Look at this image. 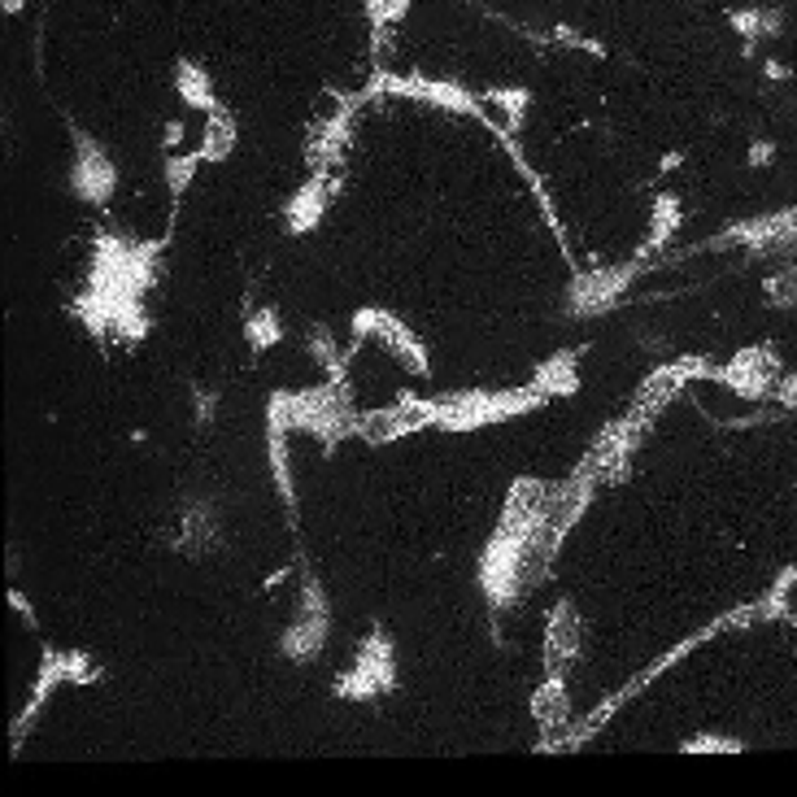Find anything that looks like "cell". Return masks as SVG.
I'll list each match as a JSON object with an SVG mask.
<instances>
[{"label": "cell", "instance_id": "9a60e30c", "mask_svg": "<svg viewBox=\"0 0 797 797\" xmlns=\"http://www.w3.org/2000/svg\"><path fill=\"white\" fill-rule=\"evenodd\" d=\"M405 9H410V0H367V13L375 18V27H393V22H401Z\"/></svg>", "mask_w": 797, "mask_h": 797}, {"label": "cell", "instance_id": "277c9868", "mask_svg": "<svg viewBox=\"0 0 797 797\" xmlns=\"http://www.w3.org/2000/svg\"><path fill=\"white\" fill-rule=\"evenodd\" d=\"M624 288H627V270H589V275H580L575 288H571V310L598 314V310H606V306H615Z\"/></svg>", "mask_w": 797, "mask_h": 797}, {"label": "cell", "instance_id": "9c48e42d", "mask_svg": "<svg viewBox=\"0 0 797 797\" xmlns=\"http://www.w3.org/2000/svg\"><path fill=\"white\" fill-rule=\"evenodd\" d=\"M231 148H235V122H231V114H218V110H209L205 136H200V157H209V162H223Z\"/></svg>", "mask_w": 797, "mask_h": 797}, {"label": "cell", "instance_id": "8fae6325", "mask_svg": "<svg viewBox=\"0 0 797 797\" xmlns=\"http://www.w3.org/2000/svg\"><path fill=\"white\" fill-rule=\"evenodd\" d=\"M183 541H188V549H209V545L218 541V527H214V514L205 510V506H197V510H188V518H183Z\"/></svg>", "mask_w": 797, "mask_h": 797}, {"label": "cell", "instance_id": "30bf717a", "mask_svg": "<svg viewBox=\"0 0 797 797\" xmlns=\"http://www.w3.org/2000/svg\"><path fill=\"white\" fill-rule=\"evenodd\" d=\"M536 388H541L545 397L575 393V353H558V358H549V362L536 370Z\"/></svg>", "mask_w": 797, "mask_h": 797}, {"label": "cell", "instance_id": "5bb4252c", "mask_svg": "<svg viewBox=\"0 0 797 797\" xmlns=\"http://www.w3.org/2000/svg\"><path fill=\"white\" fill-rule=\"evenodd\" d=\"M310 353H314V362L318 367H327V370H336L341 367V353H336V341L323 332V327H314L310 332Z\"/></svg>", "mask_w": 797, "mask_h": 797}, {"label": "cell", "instance_id": "4fadbf2b", "mask_svg": "<svg viewBox=\"0 0 797 797\" xmlns=\"http://www.w3.org/2000/svg\"><path fill=\"white\" fill-rule=\"evenodd\" d=\"M197 157L200 153H179L166 162V174H171V192H183L188 183H192V174H197Z\"/></svg>", "mask_w": 797, "mask_h": 797}, {"label": "cell", "instance_id": "2e32d148", "mask_svg": "<svg viewBox=\"0 0 797 797\" xmlns=\"http://www.w3.org/2000/svg\"><path fill=\"white\" fill-rule=\"evenodd\" d=\"M767 292H771L775 306H797V266L793 270H780V275L767 284Z\"/></svg>", "mask_w": 797, "mask_h": 797}, {"label": "cell", "instance_id": "ba28073f", "mask_svg": "<svg viewBox=\"0 0 797 797\" xmlns=\"http://www.w3.org/2000/svg\"><path fill=\"white\" fill-rule=\"evenodd\" d=\"M174 87H179V96L192 105V110H218L214 105V92H209V75L200 70L197 61H179L174 66Z\"/></svg>", "mask_w": 797, "mask_h": 797}, {"label": "cell", "instance_id": "7a4b0ae2", "mask_svg": "<svg viewBox=\"0 0 797 797\" xmlns=\"http://www.w3.org/2000/svg\"><path fill=\"white\" fill-rule=\"evenodd\" d=\"M393 650H388V641L375 632L367 645H362V654H358V667L349 671L341 680V693L344 697H375V693H384V688H393Z\"/></svg>", "mask_w": 797, "mask_h": 797}, {"label": "cell", "instance_id": "7c38bea8", "mask_svg": "<svg viewBox=\"0 0 797 797\" xmlns=\"http://www.w3.org/2000/svg\"><path fill=\"white\" fill-rule=\"evenodd\" d=\"M249 341L257 344V349H266V344H275L279 341V318L270 310H261V314H253L249 318Z\"/></svg>", "mask_w": 797, "mask_h": 797}, {"label": "cell", "instance_id": "8992f818", "mask_svg": "<svg viewBox=\"0 0 797 797\" xmlns=\"http://www.w3.org/2000/svg\"><path fill=\"white\" fill-rule=\"evenodd\" d=\"M79 144V162H75V188L84 192V197H105L110 192V183H114V166L101 157V148L87 140V136H75Z\"/></svg>", "mask_w": 797, "mask_h": 797}, {"label": "cell", "instance_id": "e0dca14e", "mask_svg": "<svg viewBox=\"0 0 797 797\" xmlns=\"http://www.w3.org/2000/svg\"><path fill=\"white\" fill-rule=\"evenodd\" d=\"M183 140V122H171V127H166V144H179Z\"/></svg>", "mask_w": 797, "mask_h": 797}, {"label": "cell", "instance_id": "6da1fadb", "mask_svg": "<svg viewBox=\"0 0 797 797\" xmlns=\"http://www.w3.org/2000/svg\"><path fill=\"white\" fill-rule=\"evenodd\" d=\"M436 423V405L431 401H414V397H401L397 405H384V410H367L358 419L353 436H362L370 445H384V440H397V436H410V431L428 428Z\"/></svg>", "mask_w": 797, "mask_h": 797}, {"label": "cell", "instance_id": "52a82bcc", "mask_svg": "<svg viewBox=\"0 0 797 797\" xmlns=\"http://www.w3.org/2000/svg\"><path fill=\"white\" fill-rule=\"evenodd\" d=\"M532 711H536V723L545 728V737L558 740V732L567 728V719H571V702H567V688H562V676H549V680L536 688Z\"/></svg>", "mask_w": 797, "mask_h": 797}, {"label": "cell", "instance_id": "5b68a950", "mask_svg": "<svg viewBox=\"0 0 797 797\" xmlns=\"http://www.w3.org/2000/svg\"><path fill=\"white\" fill-rule=\"evenodd\" d=\"M431 405H436V423L449 431L492 423V397H484V393H457V397H440Z\"/></svg>", "mask_w": 797, "mask_h": 797}, {"label": "cell", "instance_id": "3957f363", "mask_svg": "<svg viewBox=\"0 0 797 797\" xmlns=\"http://www.w3.org/2000/svg\"><path fill=\"white\" fill-rule=\"evenodd\" d=\"M575 654H580V615L571 606H558L553 619H549V632H545V667H549V676H567Z\"/></svg>", "mask_w": 797, "mask_h": 797}, {"label": "cell", "instance_id": "ac0fdd59", "mask_svg": "<svg viewBox=\"0 0 797 797\" xmlns=\"http://www.w3.org/2000/svg\"><path fill=\"white\" fill-rule=\"evenodd\" d=\"M0 4H4V13H22L27 9V0H0Z\"/></svg>", "mask_w": 797, "mask_h": 797}]
</instances>
